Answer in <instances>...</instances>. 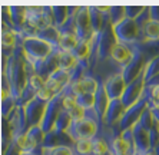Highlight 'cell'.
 <instances>
[{"mask_svg": "<svg viewBox=\"0 0 159 155\" xmlns=\"http://www.w3.org/2000/svg\"><path fill=\"white\" fill-rule=\"evenodd\" d=\"M133 48H135V46H133ZM145 66H146V62H145L143 55L135 48L132 60H130V62L128 63V66L122 70V76H123V79H125L126 85H129L130 82L135 81L139 75L143 73Z\"/></svg>", "mask_w": 159, "mask_h": 155, "instance_id": "7c38bea8", "label": "cell"}, {"mask_svg": "<svg viewBox=\"0 0 159 155\" xmlns=\"http://www.w3.org/2000/svg\"><path fill=\"white\" fill-rule=\"evenodd\" d=\"M139 124L142 125V128L145 129V131H151L152 128H153V125H155L156 122H155V119H153V116H152V111L149 109L148 106H146V109L143 111V114L141 115V118H139Z\"/></svg>", "mask_w": 159, "mask_h": 155, "instance_id": "e575fe53", "label": "cell"}, {"mask_svg": "<svg viewBox=\"0 0 159 155\" xmlns=\"http://www.w3.org/2000/svg\"><path fill=\"white\" fill-rule=\"evenodd\" d=\"M7 122L11 128V132H13V139L16 137H20V135H26L27 131L30 129L29 124H27V119H26L25 108L16 106V109L11 112L10 116L7 118Z\"/></svg>", "mask_w": 159, "mask_h": 155, "instance_id": "4fadbf2b", "label": "cell"}, {"mask_svg": "<svg viewBox=\"0 0 159 155\" xmlns=\"http://www.w3.org/2000/svg\"><path fill=\"white\" fill-rule=\"evenodd\" d=\"M142 42H155L159 40V22L151 20L141 29Z\"/></svg>", "mask_w": 159, "mask_h": 155, "instance_id": "d4e9b609", "label": "cell"}, {"mask_svg": "<svg viewBox=\"0 0 159 155\" xmlns=\"http://www.w3.org/2000/svg\"><path fill=\"white\" fill-rule=\"evenodd\" d=\"M22 42L23 40L19 39V45L13 52V56L7 60V63L4 66H2V75H4L10 82L11 96L16 101L20 98L23 89L27 85V79H29L26 72V56H25Z\"/></svg>", "mask_w": 159, "mask_h": 155, "instance_id": "6da1fadb", "label": "cell"}, {"mask_svg": "<svg viewBox=\"0 0 159 155\" xmlns=\"http://www.w3.org/2000/svg\"><path fill=\"white\" fill-rule=\"evenodd\" d=\"M132 129H133V139H135V145H136L138 152H139V154H145V152H148L149 149H152L151 138H149L148 131H145L139 122H136V124L132 126Z\"/></svg>", "mask_w": 159, "mask_h": 155, "instance_id": "d6986e66", "label": "cell"}, {"mask_svg": "<svg viewBox=\"0 0 159 155\" xmlns=\"http://www.w3.org/2000/svg\"><path fill=\"white\" fill-rule=\"evenodd\" d=\"M135 48L141 52L145 58V62L148 63L149 60H152L153 58L159 56V40L155 42H141L138 43Z\"/></svg>", "mask_w": 159, "mask_h": 155, "instance_id": "603a6c76", "label": "cell"}, {"mask_svg": "<svg viewBox=\"0 0 159 155\" xmlns=\"http://www.w3.org/2000/svg\"><path fill=\"white\" fill-rule=\"evenodd\" d=\"M2 26L3 27H7L10 30H15V26H13V20H11V15H10V9L9 6H2Z\"/></svg>", "mask_w": 159, "mask_h": 155, "instance_id": "ab89813d", "label": "cell"}, {"mask_svg": "<svg viewBox=\"0 0 159 155\" xmlns=\"http://www.w3.org/2000/svg\"><path fill=\"white\" fill-rule=\"evenodd\" d=\"M96 40H98V66H99L100 63L106 62L111 58L112 50L118 43V39H116L115 32H113V26L107 25L100 33H96Z\"/></svg>", "mask_w": 159, "mask_h": 155, "instance_id": "8992f818", "label": "cell"}, {"mask_svg": "<svg viewBox=\"0 0 159 155\" xmlns=\"http://www.w3.org/2000/svg\"><path fill=\"white\" fill-rule=\"evenodd\" d=\"M46 106H48V102L42 101L40 98H34L32 102H29L25 106V112H26V119L29 126H36L40 125L42 119H43L44 111H46Z\"/></svg>", "mask_w": 159, "mask_h": 155, "instance_id": "5bb4252c", "label": "cell"}, {"mask_svg": "<svg viewBox=\"0 0 159 155\" xmlns=\"http://www.w3.org/2000/svg\"><path fill=\"white\" fill-rule=\"evenodd\" d=\"M156 75H159V56L153 58L152 60H149L145 66L143 76H145V83L148 81H151L152 78H155Z\"/></svg>", "mask_w": 159, "mask_h": 155, "instance_id": "d6a6232c", "label": "cell"}, {"mask_svg": "<svg viewBox=\"0 0 159 155\" xmlns=\"http://www.w3.org/2000/svg\"><path fill=\"white\" fill-rule=\"evenodd\" d=\"M146 106H148V102H146L145 98H142V99L139 101V102H136L135 105L126 108L125 114H123L122 119H120V122H119V125H118L119 131L123 132L125 129L132 128V126L139 121V118H141V115L143 114V111L146 109Z\"/></svg>", "mask_w": 159, "mask_h": 155, "instance_id": "8fae6325", "label": "cell"}, {"mask_svg": "<svg viewBox=\"0 0 159 155\" xmlns=\"http://www.w3.org/2000/svg\"><path fill=\"white\" fill-rule=\"evenodd\" d=\"M143 92H145V76H143V73H142L133 82H130L129 85H126L125 92H123L120 101H122V103L125 105V108H129L142 99Z\"/></svg>", "mask_w": 159, "mask_h": 155, "instance_id": "9c48e42d", "label": "cell"}, {"mask_svg": "<svg viewBox=\"0 0 159 155\" xmlns=\"http://www.w3.org/2000/svg\"><path fill=\"white\" fill-rule=\"evenodd\" d=\"M44 79L43 78H40L39 75H32V76H29V79H27V85L29 86H32V88L36 91V92H39L40 89H43L44 88Z\"/></svg>", "mask_w": 159, "mask_h": 155, "instance_id": "b9f144b4", "label": "cell"}, {"mask_svg": "<svg viewBox=\"0 0 159 155\" xmlns=\"http://www.w3.org/2000/svg\"><path fill=\"white\" fill-rule=\"evenodd\" d=\"M44 88L48 89V91H50V92L53 93L55 96H57V95H60V93L63 92V86L60 85L59 82H56L55 79H52V78H49L48 81L44 82Z\"/></svg>", "mask_w": 159, "mask_h": 155, "instance_id": "60d3db41", "label": "cell"}, {"mask_svg": "<svg viewBox=\"0 0 159 155\" xmlns=\"http://www.w3.org/2000/svg\"><path fill=\"white\" fill-rule=\"evenodd\" d=\"M90 52H92V42L79 40V43L76 45V48H75L70 53L78 60H86V59H89Z\"/></svg>", "mask_w": 159, "mask_h": 155, "instance_id": "484cf974", "label": "cell"}, {"mask_svg": "<svg viewBox=\"0 0 159 155\" xmlns=\"http://www.w3.org/2000/svg\"><path fill=\"white\" fill-rule=\"evenodd\" d=\"M151 16L152 20L159 22V6H151Z\"/></svg>", "mask_w": 159, "mask_h": 155, "instance_id": "7dc6e473", "label": "cell"}, {"mask_svg": "<svg viewBox=\"0 0 159 155\" xmlns=\"http://www.w3.org/2000/svg\"><path fill=\"white\" fill-rule=\"evenodd\" d=\"M79 43V39L76 35H60V43L59 48L63 52H72L76 45Z\"/></svg>", "mask_w": 159, "mask_h": 155, "instance_id": "1f68e13d", "label": "cell"}, {"mask_svg": "<svg viewBox=\"0 0 159 155\" xmlns=\"http://www.w3.org/2000/svg\"><path fill=\"white\" fill-rule=\"evenodd\" d=\"M42 155H76L73 151V147H53L44 148Z\"/></svg>", "mask_w": 159, "mask_h": 155, "instance_id": "8d00e7d4", "label": "cell"}, {"mask_svg": "<svg viewBox=\"0 0 159 155\" xmlns=\"http://www.w3.org/2000/svg\"><path fill=\"white\" fill-rule=\"evenodd\" d=\"M105 85V91H106L109 99H120L125 92V88H126V82L123 79L122 73H116V75H112L103 82Z\"/></svg>", "mask_w": 159, "mask_h": 155, "instance_id": "e0dca14e", "label": "cell"}, {"mask_svg": "<svg viewBox=\"0 0 159 155\" xmlns=\"http://www.w3.org/2000/svg\"><path fill=\"white\" fill-rule=\"evenodd\" d=\"M152 111V116L155 119L156 124H159V106H153V108H149Z\"/></svg>", "mask_w": 159, "mask_h": 155, "instance_id": "c3c4849f", "label": "cell"}, {"mask_svg": "<svg viewBox=\"0 0 159 155\" xmlns=\"http://www.w3.org/2000/svg\"><path fill=\"white\" fill-rule=\"evenodd\" d=\"M73 151L76 155H93V145L90 139H79L75 142Z\"/></svg>", "mask_w": 159, "mask_h": 155, "instance_id": "4dcf8cb0", "label": "cell"}, {"mask_svg": "<svg viewBox=\"0 0 159 155\" xmlns=\"http://www.w3.org/2000/svg\"><path fill=\"white\" fill-rule=\"evenodd\" d=\"M60 53H62V49L55 48V50L52 52V55L50 56H48L44 60H40V62L34 63L33 66H34V72H36V75H39L40 78H43L44 81H48L49 78L59 69Z\"/></svg>", "mask_w": 159, "mask_h": 155, "instance_id": "30bf717a", "label": "cell"}, {"mask_svg": "<svg viewBox=\"0 0 159 155\" xmlns=\"http://www.w3.org/2000/svg\"><path fill=\"white\" fill-rule=\"evenodd\" d=\"M52 10H53V26H56L59 29V27L63 26V23L69 19L67 6H52Z\"/></svg>", "mask_w": 159, "mask_h": 155, "instance_id": "4316f807", "label": "cell"}, {"mask_svg": "<svg viewBox=\"0 0 159 155\" xmlns=\"http://www.w3.org/2000/svg\"><path fill=\"white\" fill-rule=\"evenodd\" d=\"M113 32L115 36L118 39V42L129 46H136L138 43L142 42V33L139 26L136 25L135 20L132 19H123L120 23H118L116 26H113Z\"/></svg>", "mask_w": 159, "mask_h": 155, "instance_id": "3957f363", "label": "cell"}, {"mask_svg": "<svg viewBox=\"0 0 159 155\" xmlns=\"http://www.w3.org/2000/svg\"><path fill=\"white\" fill-rule=\"evenodd\" d=\"M102 128H103V126L100 125L99 122H96L93 118H90V116H86L83 121L73 122L72 126L69 128V131H67V134L70 135V138L75 142L79 139H90L92 141L93 138H96L100 134Z\"/></svg>", "mask_w": 159, "mask_h": 155, "instance_id": "277c9868", "label": "cell"}, {"mask_svg": "<svg viewBox=\"0 0 159 155\" xmlns=\"http://www.w3.org/2000/svg\"><path fill=\"white\" fill-rule=\"evenodd\" d=\"M27 23L37 32L53 26L52 6H27Z\"/></svg>", "mask_w": 159, "mask_h": 155, "instance_id": "5b68a950", "label": "cell"}, {"mask_svg": "<svg viewBox=\"0 0 159 155\" xmlns=\"http://www.w3.org/2000/svg\"><path fill=\"white\" fill-rule=\"evenodd\" d=\"M62 111H63V92L60 93V95L55 96V98L48 103V106H46L43 119H42V122H40V128L43 129L44 134L50 132V131L55 128V122Z\"/></svg>", "mask_w": 159, "mask_h": 155, "instance_id": "ba28073f", "label": "cell"}, {"mask_svg": "<svg viewBox=\"0 0 159 155\" xmlns=\"http://www.w3.org/2000/svg\"><path fill=\"white\" fill-rule=\"evenodd\" d=\"M37 98H40L42 101H44V102H50V101L55 98V95H53L50 91H48L46 88H43V89H40L39 92H37Z\"/></svg>", "mask_w": 159, "mask_h": 155, "instance_id": "bcb514c9", "label": "cell"}, {"mask_svg": "<svg viewBox=\"0 0 159 155\" xmlns=\"http://www.w3.org/2000/svg\"><path fill=\"white\" fill-rule=\"evenodd\" d=\"M88 10L89 16H90V25H92V29L95 33H100L107 25H111L109 15L102 13L98 9V6H88Z\"/></svg>", "mask_w": 159, "mask_h": 155, "instance_id": "ffe728a7", "label": "cell"}, {"mask_svg": "<svg viewBox=\"0 0 159 155\" xmlns=\"http://www.w3.org/2000/svg\"><path fill=\"white\" fill-rule=\"evenodd\" d=\"M0 109H2V119H7L11 112L16 109V99L11 96V98L2 101V108Z\"/></svg>", "mask_w": 159, "mask_h": 155, "instance_id": "f35d334b", "label": "cell"}, {"mask_svg": "<svg viewBox=\"0 0 159 155\" xmlns=\"http://www.w3.org/2000/svg\"><path fill=\"white\" fill-rule=\"evenodd\" d=\"M143 10H145V6H125L126 17L132 19V20H136Z\"/></svg>", "mask_w": 159, "mask_h": 155, "instance_id": "ee69618b", "label": "cell"}, {"mask_svg": "<svg viewBox=\"0 0 159 155\" xmlns=\"http://www.w3.org/2000/svg\"><path fill=\"white\" fill-rule=\"evenodd\" d=\"M75 141L70 138V135L67 132H60L52 129L50 132H48L44 135V148H53V147H73Z\"/></svg>", "mask_w": 159, "mask_h": 155, "instance_id": "ac0fdd59", "label": "cell"}, {"mask_svg": "<svg viewBox=\"0 0 159 155\" xmlns=\"http://www.w3.org/2000/svg\"><path fill=\"white\" fill-rule=\"evenodd\" d=\"M75 26H76V36L79 40H93L96 33L93 32L92 25H90L88 6H79L78 7V12L75 15Z\"/></svg>", "mask_w": 159, "mask_h": 155, "instance_id": "52a82bcc", "label": "cell"}, {"mask_svg": "<svg viewBox=\"0 0 159 155\" xmlns=\"http://www.w3.org/2000/svg\"><path fill=\"white\" fill-rule=\"evenodd\" d=\"M152 20V16H151V6H145V10L142 12L141 15H139V17L135 20L136 22V25L139 26V29H142L146 23H149Z\"/></svg>", "mask_w": 159, "mask_h": 155, "instance_id": "7bdbcfd3", "label": "cell"}, {"mask_svg": "<svg viewBox=\"0 0 159 155\" xmlns=\"http://www.w3.org/2000/svg\"><path fill=\"white\" fill-rule=\"evenodd\" d=\"M23 50H25V56L32 65L44 60L48 56L52 55V52L55 50L52 45H49L48 42L42 40L39 37H29L22 42Z\"/></svg>", "mask_w": 159, "mask_h": 155, "instance_id": "7a4b0ae2", "label": "cell"}, {"mask_svg": "<svg viewBox=\"0 0 159 155\" xmlns=\"http://www.w3.org/2000/svg\"><path fill=\"white\" fill-rule=\"evenodd\" d=\"M36 37H39V39H42V40H44V42H48L49 45H52L53 48H59L60 32L56 26H50V27H48V29L39 32Z\"/></svg>", "mask_w": 159, "mask_h": 155, "instance_id": "cb8c5ba5", "label": "cell"}, {"mask_svg": "<svg viewBox=\"0 0 159 155\" xmlns=\"http://www.w3.org/2000/svg\"><path fill=\"white\" fill-rule=\"evenodd\" d=\"M72 124H73V118H72V115L69 114V112H66V111H62L60 112V115L57 116V119H56L55 128L53 129L60 131V132H67L69 128L72 126Z\"/></svg>", "mask_w": 159, "mask_h": 155, "instance_id": "83f0119b", "label": "cell"}, {"mask_svg": "<svg viewBox=\"0 0 159 155\" xmlns=\"http://www.w3.org/2000/svg\"><path fill=\"white\" fill-rule=\"evenodd\" d=\"M135 155H141V154H139V152H136V154H135Z\"/></svg>", "mask_w": 159, "mask_h": 155, "instance_id": "816d5d0a", "label": "cell"}, {"mask_svg": "<svg viewBox=\"0 0 159 155\" xmlns=\"http://www.w3.org/2000/svg\"><path fill=\"white\" fill-rule=\"evenodd\" d=\"M109 19H111V25L112 26H116L118 23L122 22L123 19H126L125 6H111Z\"/></svg>", "mask_w": 159, "mask_h": 155, "instance_id": "836d02e7", "label": "cell"}, {"mask_svg": "<svg viewBox=\"0 0 159 155\" xmlns=\"http://www.w3.org/2000/svg\"><path fill=\"white\" fill-rule=\"evenodd\" d=\"M126 108L120 99H112L109 106H107L106 115L103 118V126L105 128H115L119 125V122L125 114Z\"/></svg>", "mask_w": 159, "mask_h": 155, "instance_id": "9a60e30c", "label": "cell"}, {"mask_svg": "<svg viewBox=\"0 0 159 155\" xmlns=\"http://www.w3.org/2000/svg\"><path fill=\"white\" fill-rule=\"evenodd\" d=\"M9 9H10V15H11V20H13L15 30L19 33L27 23V6L9 4Z\"/></svg>", "mask_w": 159, "mask_h": 155, "instance_id": "7402d4cb", "label": "cell"}, {"mask_svg": "<svg viewBox=\"0 0 159 155\" xmlns=\"http://www.w3.org/2000/svg\"><path fill=\"white\" fill-rule=\"evenodd\" d=\"M22 155H32V154H27V152H22Z\"/></svg>", "mask_w": 159, "mask_h": 155, "instance_id": "f907efd6", "label": "cell"}, {"mask_svg": "<svg viewBox=\"0 0 159 155\" xmlns=\"http://www.w3.org/2000/svg\"><path fill=\"white\" fill-rule=\"evenodd\" d=\"M148 102V108L159 106V85L158 86H145L143 96Z\"/></svg>", "mask_w": 159, "mask_h": 155, "instance_id": "f546056e", "label": "cell"}, {"mask_svg": "<svg viewBox=\"0 0 159 155\" xmlns=\"http://www.w3.org/2000/svg\"><path fill=\"white\" fill-rule=\"evenodd\" d=\"M50 78H52V79H55L56 82H59L63 88H66V86L70 83V81H72L70 72H69V70H63V69H57Z\"/></svg>", "mask_w": 159, "mask_h": 155, "instance_id": "74e56055", "label": "cell"}, {"mask_svg": "<svg viewBox=\"0 0 159 155\" xmlns=\"http://www.w3.org/2000/svg\"><path fill=\"white\" fill-rule=\"evenodd\" d=\"M111 103V99L107 96L106 91H105V85L103 82H99V88H98L96 93H95V112L98 114V116L100 118V121L103 122V118L106 115V111H107V106Z\"/></svg>", "mask_w": 159, "mask_h": 155, "instance_id": "44dd1931", "label": "cell"}, {"mask_svg": "<svg viewBox=\"0 0 159 155\" xmlns=\"http://www.w3.org/2000/svg\"><path fill=\"white\" fill-rule=\"evenodd\" d=\"M76 101H78V105L82 106L83 109H93L95 108V95L92 93H82V95L76 96Z\"/></svg>", "mask_w": 159, "mask_h": 155, "instance_id": "d590c367", "label": "cell"}, {"mask_svg": "<svg viewBox=\"0 0 159 155\" xmlns=\"http://www.w3.org/2000/svg\"><path fill=\"white\" fill-rule=\"evenodd\" d=\"M133 52H135V48H133V46H129V45L118 42L116 46L113 48V50H112L109 59H111L113 63H116L119 68L125 69V68L128 66V63L132 60Z\"/></svg>", "mask_w": 159, "mask_h": 155, "instance_id": "2e32d148", "label": "cell"}, {"mask_svg": "<svg viewBox=\"0 0 159 155\" xmlns=\"http://www.w3.org/2000/svg\"><path fill=\"white\" fill-rule=\"evenodd\" d=\"M79 60L72 55L70 52H63L60 53V58H59V69H63V70H73L76 68Z\"/></svg>", "mask_w": 159, "mask_h": 155, "instance_id": "f1b7e54d", "label": "cell"}, {"mask_svg": "<svg viewBox=\"0 0 159 155\" xmlns=\"http://www.w3.org/2000/svg\"><path fill=\"white\" fill-rule=\"evenodd\" d=\"M141 155H156V154H155V151H153V149H149L148 152H145V154H141Z\"/></svg>", "mask_w": 159, "mask_h": 155, "instance_id": "681fc988", "label": "cell"}, {"mask_svg": "<svg viewBox=\"0 0 159 155\" xmlns=\"http://www.w3.org/2000/svg\"><path fill=\"white\" fill-rule=\"evenodd\" d=\"M149 138H151V147L153 149L155 145L159 142V124H155L153 128L149 131Z\"/></svg>", "mask_w": 159, "mask_h": 155, "instance_id": "f6af8a7d", "label": "cell"}]
</instances>
